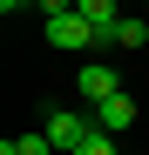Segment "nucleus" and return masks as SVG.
Instances as JSON below:
<instances>
[{
    "label": "nucleus",
    "instance_id": "f257e3e1",
    "mask_svg": "<svg viewBox=\"0 0 149 155\" xmlns=\"http://www.w3.org/2000/svg\"><path fill=\"white\" fill-rule=\"evenodd\" d=\"M41 135L54 142V155H81V142L95 135V115H68V108H47Z\"/></svg>",
    "mask_w": 149,
    "mask_h": 155
},
{
    "label": "nucleus",
    "instance_id": "f03ea898",
    "mask_svg": "<svg viewBox=\"0 0 149 155\" xmlns=\"http://www.w3.org/2000/svg\"><path fill=\"white\" fill-rule=\"evenodd\" d=\"M41 34H47V47H61V54H81V47H102V34H95V27H88V20L74 14V7H68V14H54V20H47Z\"/></svg>",
    "mask_w": 149,
    "mask_h": 155
},
{
    "label": "nucleus",
    "instance_id": "7ed1b4c3",
    "mask_svg": "<svg viewBox=\"0 0 149 155\" xmlns=\"http://www.w3.org/2000/svg\"><path fill=\"white\" fill-rule=\"evenodd\" d=\"M74 94H81L88 108H102L109 94H122V81H115V68H109V61H88L81 74H74Z\"/></svg>",
    "mask_w": 149,
    "mask_h": 155
},
{
    "label": "nucleus",
    "instance_id": "20e7f679",
    "mask_svg": "<svg viewBox=\"0 0 149 155\" xmlns=\"http://www.w3.org/2000/svg\"><path fill=\"white\" fill-rule=\"evenodd\" d=\"M74 14H81L88 27L102 34V47H109V34L122 27V0H74Z\"/></svg>",
    "mask_w": 149,
    "mask_h": 155
},
{
    "label": "nucleus",
    "instance_id": "39448f33",
    "mask_svg": "<svg viewBox=\"0 0 149 155\" xmlns=\"http://www.w3.org/2000/svg\"><path fill=\"white\" fill-rule=\"evenodd\" d=\"M95 128H109V135H129V128H136V101H129V94H109L102 108H95Z\"/></svg>",
    "mask_w": 149,
    "mask_h": 155
},
{
    "label": "nucleus",
    "instance_id": "423d86ee",
    "mask_svg": "<svg viewBox=\"0 0 149 155\" xmlns=\"http://www.w3.org/2000/svg\"><path fill=\"white\" fill-rule=\"evenodd\" d=\"M109 47H122V54H136V47H149V20H142V14H122V27L109 34Z\"/></svg>",
    "mask_w": 149,
    "mask_h": 155
},
{
    "label": "nucleus",
    "instance_id": "0eeeda50",
    "mask_svg": "<svg viewBox=\"0 0 149 155\" xmlns=\"http://www.w3.org/2000/svg\"><path fill=\"white\" fill-rule=\"evenodd\" d=\"M81 155H122V148H115V135H109V128H95V135L81 142Z\"/></svg>",
    "mask_w": 149,
    "mask_h": 155
},
{
    "label": "nucleus",
    "instance_id": "6e6552de",
    "mask_svg": "<svg viewBox=\"0 0 149 155\" xmlns=\"http://www.w3.org/2000/svg\"><path fill=\"white\" fill-rule=\"evenodd\" d=\"M20 7H41V0H0V14H20Z\"/></svg>",
    "mask_w": 149,
    "mask_h": 155
},
{
    "label": "nucleus",
    "instance_id": "1a4fd4ad",
    "mask_svg": "<svg viewBox=\"0 0 149 155\" xmlns=\"http://www.w3.org/2000/svg\"><path fill=\"white\" fill-rule=\"evenodd\" d=\"M136 7H149V0H136Z\"/></svg>",
    "mask_w": 149,
    "mask_h": 155
}]
</instances>
